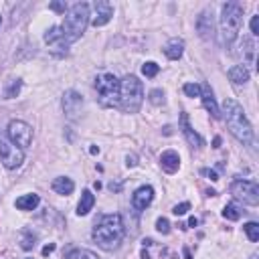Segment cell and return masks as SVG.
<instances>
[{"label": "cell", "instance_id": "cell-1", "mask_svg": "<svg viewBox=\"0 0 259 259\" xmlns=\"http://www.w3.org/2000/svg\"><path fill=\"white\" fill-rule=\"evenodd\" d=\"M124 221H122V215L118 213H112V215H103L99 219V223L93 227V241L105 249V251H114L120 247L122 239H124Z\"/></svg>", "mask_w": 259, "mask_h": 259}, {"label": "cell", "instance_id": "cell-2", "mask_svg": "<svg viewBox=\"0 0 259 259\" xmlns=\"http://www.w3.org/2000/svg\"><path fill=\"white\" fill-rule=\"evenodd\" d=\"M223 118L227 122V128L231 130V134L245 146L253 144V128L249 124V120L245 118L243 107L235 101V99H225L223 101Z\"/></svg>", "mask_w": 259, "mask_h": 259}, {"label": "cell", "instance_id": "cell-3", "mask_svg": "<svg viewBox=\"0 0 259 259\" xmlns=\"http://www.w3.org/2000/svg\"><path fill=\"white\" fill-rule=\"evenodd\" d=\"M89 4L87 2H77V4H73L61 24V30L65 34V39L67 43H75L79 36L85 32L87 24H89Z\"/></svg>", "mask_w": 259, "mask_h": 259}, {"label": "cell", "instance_id": "cell-4", "mask_svg": "<svg viewBox=\"0 0 259 259\" xmlns=\"http://www.w3.org/2000/svg\"><path fill=\"white\" fill-rule=\"evenodd\" d=\"M144 101V85L136 75H126L120 81V107L126 114H138Z\"/></svg>", "mask_w": 259, "mask_h": 259}, {"label": "cell", "instance_id": "cell-5", "mask_svg": "<svg viewBox=\"0 0 259 259\" xmlns=\"http://www.w3.org/2000/svg\"><path fill=\"white\" fill-rule=\"evenodd\" d=\"M243 22V6L239 2H227L221 8V32L227 45H233L241 32Z\"/></svg>", "mask_w": 259, "mask_h": 259}, {"label": "cell", "instance_id": "cell-6", "mask_svg": "<svg viewBox=\"0 0 259 259\" xmlns=\"http://www.w3.org/2000/svg\"><path fill=\"white\" fill-rule=\"evenodd\" d=\"M97 101L101 107H116L120 103V81L114 73H101L95 77Z\"/></svg>", "mask_w": 259, "mask_h": 259}, {"label": "cell", "instance_id": "cell-7", "mask_svg": "<svg viewBox=\"0 0 259 259\" xmlns=\"http://www.w3.org/2000/svg\"><path fill=\"white\" fill-rule=\"evenodd\" d=\"M231 195L237 201H243L245 205H251V207L259 205V187L253 180H235L231 184Z\"/></svg>", "mask_w": 259, "mask_h": 259}, {"label": "cell", "instance_id": "cell-8", "mask_svg": "<svg viewBox=\"0 0 259 259\" xmlns=\"http://www.w3.org/2000/svg\"><path fill=\"white\" fill-rule=\"evenodd\" d=\"M0 158H2V164L8 170H14L22 164L24 160V152L18 146H14L12 142H8L6 138H0Z\"/></svg>", "mask_w": 259, "mask_h": 259}, {"label": "cell", "instance_id": "cell-9", "mask_svg": "<svg viewBox=\"0 0 259 259\" xmlns=\"http://www.w3.org/2000/svg\"><path fill=\"white\" fill-rule=\"evenodd\" d=\"M8 138L14 146H18L20 150H24V148L30 146L32 142V128L20 120H12L8 124Z\"/></svg>", "mask_w": 259, "mask_h": 259}, {"label": "cell", "instance_id": "cell-10", "mask_svg": "<svg viewBox=\"0 0 259 259\" xmlns=\"http://www.w3.org/2000/svg\"><path fill=\"white\" fill-rule=\"evenodd\" d=\"M197 30L203 41H215V18L213 8H205L197 18Z\"/></svg>", "mask_w": 259, "mask_h": 259}, {"label": "cell", "instance_id": "cell-11", "mask_svg": "<svg viewBox=\"0 0 259 259\" xmlns=\"http://www.w3.org/2000/svg\"><path fill=\"white\" fill-rule=\"evenodd\" d=\"M114 16V6L105 2V0H97V2L93 4V18H91V24L97 28V26H103L107 24L109 20H112Z\"/></svg>", "mask_w": 259, "mask_h": 259}, {"label": "cell", "instance_id": "cell-12", "mask_svg": "<svg viewBox=\"0 0 259 259\" xmlns=\"http://www.w3.org/2000/svg\"><path fill=\"white\" fill-rule=\"evenodd\" d=\"M81 107H83V97L77 91H73V89L65 91V95H63V109H65V114L69 118H75L81 112Z\"/></svg>", "mask_w": 259, "mask_h": 259}, {"label": "cell", "instance_id": "cell-13", "mask_svg": "<svg viewBox=\"0 0 259 259\" xmlns=\"http://www.w3.org/2000/svg\"><path fill=\"white\" fill-rule=\"evenodd\" d=\"M154 201V189L150 187V184H144V187H140L134 197H132V207L136 211H146V207L150 205Z\"/></svg>", "mask_w": 259, "mask_h": 259}, {"label": "cell", "instance_id": "cell-14", "mask_svg": "<svg viewBox=\"0 0 259 259\" xmlns=\"http://www.w3.org/2000/svg\"><path fill=\"white\" fill-rule=\"evenodd\" d=\"M45 43L51 45L53 49H65V51H67L69 43H67L65 34H63V30H61V24H59V26H51V28L45 32Z\"/></svg>", "mask_w": 259, "mask_h": 259}, {"label": "cell", "instance_id": "cell-15", "mask_svg": "<svg viewBox=\"0 0 259 259\" xmlns=\"http://www.w3.org/2000/svg\"><path fill=\"white\" fill-rule=\"evenodd\" d=\"M180 128H182V134H184V138H187V142L193 146V148H203L205 146V140L191 128V124H189V116L187 114H182L180 116Z\"/></svg>", "mask_w": 259, "mask_h": 259}, {"label": "cell", "instance_id": "cell-16", "mask_svg": "<svg viewBox=\"0 0 259 259\" xmlns=\"http://www.w3.org/2000/svg\"><path fill=\"white\" fill-rule=\"evenodd\" d=\"M201 97H203V105L207 107V112H209L215 120H219V118H221V109H219V105H217V101H215L213 91H211L209 85H203V87H201Z\"/></svg>", "mask_w": 259, "mask_h": 259}, {"label": "cell", "instance_id": "cell-17", "mask_svg": "<svg viewBox=\"0 0 259 259\" xmlns=\"http://www.w3.org/2000/svg\"><path fill=\"white\" fill-rule=\"evenodd\" d=\"M160 166H162L168 174H174V172L180 168V156H178L174 150L162 152V156H160Z\"/></svg>", "mask_w": 259, "mask_h": 259}, {"label": "cell", "instance_id": "cell-18", "mask_svg": "<svg viewBox=\"0 0 259 259\" xmlns=\"http://www.w3.org/2000/svg\"><path fill=\"white\" fill-rule=\"evenodd\" d=\"M182 53H184V41L182 39H170L164 47V55L172 61H178L182 57Z\"/></svg>", "mask_w": 259, "mask_h": 259}, {"label": "cell", "instance_id": "cell-19", "mask_svg": "<svg viewBox=\"0 0 259 259\" xmlns=\"http://www.w3.org/2000/svg\"><path fill=\"white\" fill-rule=\"evenodd\" d=\"M229 79L235 83V85H245L247 81H249V69L245 67V65H235V67H231L229 69Z\"/></svg>", "mask_w": 259, "mask_h": 259}, {"label": "cell", "instance_id": "cell-20", "mask_svg": "<svg viewBox=\"0 0 259 259\" xmlns=\"http://www.w3.org/2000/svg\"><path fill=\"white\" fill-rule=\"evenodd\" d=\"M53 191L57 195H71L73 191H75V182L67 176H59V178L53 180Z\"/></svg>", "mask_w": 259, "mask_h": 259}, {"label": "cell", "instance_id": "cell-21", "mask_svg": "<svg viewBox=\"0 0 259 259\" xmlns=\"http://www.w3.org/2000/svg\"><path fill=\"white\" fill-rule=\"evenodd\" d=\"M39 203H41V197L39 195H24V197H20V199H16V209L18 211H34L36 207H39Z\"/></svg>", "mask_w": 259, "mask_h": 259}, {"label": "cell", "instance_id": "cell-22", "mask_svg": "<svg viewBox=\"0 0 259 259\" xmlns=\"http://www.w3.org/2000/svg\"><path fill=\"white\" fill-rule=\"evenodd\" d=\"M93 205H95V197H93V193H91V191H83L81 201H79V205H77V215H79V217L89 215V211L93 209Z\"/></svg>", "mask_w": 259, "mask_h": 259}, {"label": "cell", "instance_id": "cell-23", "mask_svg": "<svg viewBox=\"0 0 259 259\" xmlns=\"http://www.w3.org/2000/svg\"><path fill=\"white\" fill-rule=\"evenodd\" d=\"M241 215H243V211H241V207H239L237 203H229V205L223 209V217H225L227 221H239Z\"/></svg>", "mask_w": 259, "mask_h": 259}, {"label": "cell", "instance_id": "cell-24", "mask_svg": "<svg viewBox=\"0 0 259 259\" xmlns=\"http://www.w3.org/2000/svg\"><path fill=\"white\" fill-rule=\"evenodd\" d=\"M67 259H99V257L89 249H73L67 253Z\"/></svg>", "mask_w": 259, "mask_h": 259}, {"label": "cell", "instance_id": "cell-25", "mask_svg": "<svg viewBox=\"0 0 259 259\" xmlns=\"http://www.w3.org/2000/svg\"><path fill=\"white\" fill-rule=\"evenodd\" d=\"M245 233H247V237H249V241H259V225L255 223V221H251V223H247L245 227Z\"/></svg>", "mask_w": 259, "mask_h": 259}, {"label": "cell", "instance_id": "cell-26", "mask_svg": "<svg viewBox=\"0 0 259 259\" xmlns=\"http://www.w3.org/2000/svg\"><path fill=\"white\" fill-rule=\"evenodd\" d=\"M158 71H160V67H158L154 61H148V63L142 65V73H144L146 77H156V75H158Z\"/></svg>", "mask_w": 259, "mask_h": 259}, {"label": "cell", "instance_id": "cell-27", "mask_svg": "<svg viewBox=\"0 0 259 259\" xmlns=\"http://www.w3.org/2000/svg\"><path fill=\"white\" fill-rule=\"evenodd\" d=\"M243 45H245V51H247V55H249V57H247V63L253 65V63H255V43L247 39V41H243Z\"/></svg>", "mask_w": 259, "mask_h": 259}, {"label": "cell", "instance_id": "cell-28", "mask_svg": "<svg viewBox=\"0 0 259 259\" xmlns=\"http://www.w3.org/2000/svg\"><path fill=\"white\" fill-rule=\"evenodd\" d=\"M184 93H187L189 97H201V85H197V83H187V85H184Z\"/></svg>", "mask_w": 259, "mask_h": 259}, {"label": "cell", "instance_id": "cell-29", "mask_svg": "<svg viewBox=\"0 0 259 259\" xmlns=\"http://www.w3.org/2000/svg\"><path fill=\"white\" fill-rule=\"evenodd\" d=\"M150 101L154 105H162L164 103V91L162 89H152L150 91Z\"/></svg>", "mask_w": 259, "mask_h": 259}, {"label": "cell", "instance_id": "cell-30", "mask_svg": "<svg viewBox=\"0 0 259 259\" xmlns=\"http://www.w3.org/2000/svg\"><path fill=\"white\" fill-rule=\"evenodd\" d=\"M156 229H158L162 235H168V233H170V223H168V219L160 217V219L156 221Z\"/></svg>", "mask_w": 259, "mask_h": 259}, {"label": "cell", "instance_id": "cell-31", "mask_svg": "<svg viewBox=\"0 0 259 259\" xmlns=\"http://www.w3.org/2000/svg\"><path fill=\"white\" fill-rule=\"evenodd\" d=\"M18 91H20V81L16 79V81H12V83H10V87L6 89V93H4V95H6V99H12V97H16V93H18Z\"/></svg>", "mask_w": 259, "mask_h": 259}, {"label": "cell", "instance_id": "cell-32", "mask_svg": "<svg viewBox=\"0 0 259 259\" xmlns=\"http://www.w3.org/2000/svg\"><path fill=\"white\" fill-rule=\"evenodd\" d=\"M191 209V205L189 203H180V205H176L174 209H172V213L176 215V217H182V215H187V211Z\"/></svg>", "mask_w": 259, "mask_h": 259}, {"label": "cell", "instance_id": "cell-33", "mask_svg": "<svg viewBox=\"0 0 259 259\" xmlns=\"http://www.w3.org/2000/svg\"><path fill=\"white\" fill-rule=\"evenodd\" d=\"M49 8H51V10H57V12H65V10H67V4H63V2H51Z\"/></svg>", "mask_w": 259, "mask_h": 259}, {"label": "cell", "instance_id": "cell-34", "mask_svg": "<svg viewBox=\"0 0 259 259\" xmlns=\"http://www.w3.org/2000/svg\"><path fill=\"white\" fill-rule=\"evenodd\" d=\"M251 32H253V36L259 34V16H253V18H251Z\"/></svg>", "mask_w": 259, "mask_h": 259}, {"label": "cell", "instance_id": "cell-35", "mask_svg": "<svg viewBox=\"0 0 259 259\" xmlns=\"http://www.w3.org/2000/svg\"><path fill=\"white\" fill-rule=\"evenodd\" d=\"M126 164H128V168H134V166L138 164V158L132 154V156H128V158H126Z\"/></svg>", "mask_w": 259, "mask_h": 259}, {"label": "cell", "instance_id": "cell-36", "mask_svg": "<svg viewBox=\"0 0 259 259\" xmlns=\"http://www.w3.org/2000/svg\"><path fill=\"white\" fill-rule=\"evenodd\" d=\"M203 174H205V176H209L211 180H219V176H217V172H215V170H209V168H205V170H203Z\"/></svg>", "mask_w": 259, "mask_h": 259}, {"label": "cell", "instance_id": "cell-37", "mask_svg": "<svg viewBox=\"0 0 259 259\" xmlns=\"http://www.w3.org/2000/svg\"><path fill=\"white\" fill-rule=\"evenodd\" d=\"M55 251V245H47L45 249H43V255H49V253H53Z\"/></svg>", "mask_w": 259, "mask_h": 259}, {"label": "cell", "instance_id": "cell-38", "mask_svg": "<svg viewBox=\"0 0 259 259\" xmlns=\"http://www.w3.org/2000/svg\"><path fill=\"white\" fill-rule=\"evenodd\" d=\"M199 225V221L195 219V217H191V221H189V227H197Z\"/></svg>", "mask_w": 259, "mask_h": 259}, {"label": "cell", "instance_id": "cell-39", "mask_svg": "<svg viewBox=\"0 0 259 259\" xmlns=\"http://www.w3.org/2000/svg\"><path fill=\"white\" fill-rule=\"evenodd\" d=\"M213 144H215V148H219V146H221V138H215V142H213Z\"/></svg>", "mask_w": 259, "mask_h": 259}, {"label": "cell", "instance_id": "cell-40", "mask_svg": "<svg viewBox=\"0 0 259 259\" xmlns=\"http://www.w3.org/2000/svg\"><path fill=\"white\" fill-rule=\"evenodd\" d=\"M184 259H191V253H189V249H184Z\"/></svg>", "mask_w": 259, "mask_h": 259}, {"label": "cell", "instance_id": "cell-41", "mask_svg": "<svg viewBox=\"0 0 259 259\" xmlns=\"http://www.w3.org/2000/svg\"><path fill=\"white\" fill-rule=\"evenodd\" d=\"M251 259H257V255H251Z\"/></svg>", "mask_w": 259, "mask_h": 259}]
</instances>
